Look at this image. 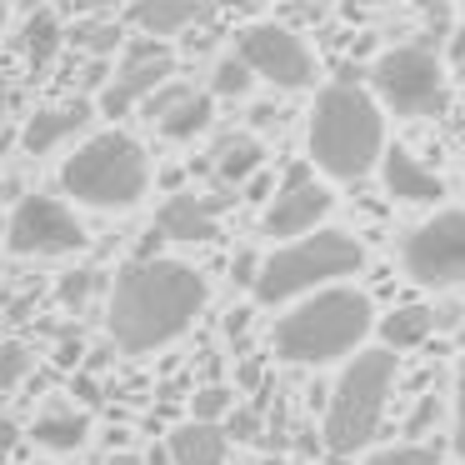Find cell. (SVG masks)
I'll use <instances>...</instances> for the list:
<instances>
[{"instance_id": "1", "label": "cell", "mask_w": 465, "mask_h": 465, "mask_svg": "<svg viewBox=\"0 0 465 465\" xmlns=\"http://www.w3.org/2000/svg\"><path fill=\"white\" fill-rule=\"evenodd\" d=\"M205 275L185 261H161V255H141V261L121 265L111 281V305H105V331H111L115 351L125 355H151L161 345L181 341L205 311Z\"/></svg>"}, {"instance_id": "2", "label": "cell", "mask_w": 465, "mask_h": 465, "mask_svg": "<svg viewBox=\"0 0 465 465\" xmlns=\"http://www.w3.org/2000/svg\"><path fill=\"white\" fill-rule=\"evenodd\" d=\"M305 145H311V165L331 181L371 175L385 151V115L375 105V95H365L355 81L325 85L311 105Z\"/></svg>"}, {"instance_id": "3", "label": "cell", "mask_w": 465, "mask_h": 465, "mask_svg": "<svg viewBox=\"0 0 465 465\" xmlns=\"http://www.w3.org/2000/svg\"><path fill=\"white\" fill-rule=\"evenodd\" d=\"M375 325V305L355 285H321L301 305L275 321V355L291 365H331L341 355H355Z\"/></svg>"}, {"instance_id": "4", "label": "cell", "mask_w": 465, "mask_h": 465, "mask_svg": "<svg viewBox=\"0 0 465 465\" xmlns=\"http://www.w3.org/2000/svg\"><path fill=\"white\" fill-rule=\"evenodd\" d=\"M61 191L91 211H131L151 191V155L135 135L101 131L61 165Z\"/></svg>"}, {"instance_id": "5", "label": "cell", "mask_w": 465, "mask_h": 465, "mask_svg": "<svg viewBox=\"0 0 465 465\" xmlns=\"http://www.w3.org/2000/svg\"><path fill=\"white\" fill-rule=\"evenodd\" d=\"M365 265V251L355 235L345 231H305V235H291L281 251H271L255 271L251 291L261 305H285L295 295H311L321 285H335L345 275H355Z\"/></svg>"}, {"instance_id": "6", "label": "cell", "mask_w": 465, "mask_h": 465, "mask_svg": "<svg viewBox=\"0 0 465 465\" xmlns=\"http://www.w3.org/2000/svg\"><path fill=\"white\" fill-rule=\"evenodd\" d=\"M395 391V351L381 345V351H355L351 365L341 371L331 391V405H325V450L331 455H355L375 440L381 430L385 401Z\"/></svg>"}, {"instance_id": "7", "label": "cell", "mask_w": 465, "mask_h": 465, "mask_svg": "<svg viewBox=\"0 0 465 465\" xmlns=\"http://www.w3.org/2000/svg\"><path fill=\"white\" fill-rule=\"evenodd\" d=\"M375 95L395 115H440L445 111V65L430 45H395L371 71Z\"/></svg>"}, {"instance_id": "8", "label": "cell", "mask_w": 465, "mask_h": 465, "mask_svg": "<svg viewBox=\"0 0 465 465\" xmlns=\"http://www.w3.org/2000/svg\"><path fill=\"white\" fill-rule=\"evenodd\" d=\"M401 265L415 285H430V291L460 285L465 281V211L460 205L415 225L401 245Z\"/></svg>"}, {"instance_id": "9", "label": "cell", "mask_w": 465, "mask_h": 465, "mask_svg": "<svg viewBox=\"0 0 465 465\" xmlns=\"http://www.w3.org/2000/svg\"><path fill=\"white\" fill-rule=\"evenodd\" d=\"M5 245H11V255H35V261L41 255H75L85 251V225L55 195H25L11 211Z\"/></svg>"}, {"instance_id": "10", "label": "cell", "mask_w": 465, "mask_h": 465, "mask_svg": "<svg viewBox=\"0 0 465 465\" xmlns=\"http://www.w3.org/2000/svg\"><path fill=\"white\" fill-rule=\"evenodd\" d=\"M235 55L255 71V81H271L275 91H305V85H315L311 45L295 31H285V25H271V21L245 25L235 35Z\"/></svg>"}, {"instance_id": "11", "label": "cell", "mask_w": 465, "mask_h": 465, "mask_svg": "<svg viewBox=\"0 0 465 465\" xmlns=\"http://www.w3.org/2000/svg\"><path fill=\"white\" fill-rule=\"evenodd\" d=\"M335 195L325 191L321 181L311 175V165H291L281 181V191L265 201V215H261V231L275 235V241H291V235H305L331 215Z\"/></svg>"}, {"instance_id": "12", "label": "cell", "mask_w": 465, "mask_h": 465, "mask_svg": "<svg viewBox=\"0 0 465 465\" xmlns=\"http://www.w3.org/2000/svg\"><path fill=\"white\" fill-rule=\"evenodd\" d=\"M171 75H175V61H171V51H165L155 35L131 41V45L121 51V61H115V81L105 85L101 111L111 115V121H121V115L135 111V101H141L145 91H155V85L171 81Z\"/></svg>"}, {"instance_id": "13", "label": "cell", "mask_w": 465, "mask_h": 465, "mask_svg": "<svg viewBox=\"0 0 465 465\" xmlns=\"http://www.w3.org/2000/svg\"><path fill=\"white\" fill-rule=\"evenodd\" d=\"M91 121H95V105L85 101V95H71V101H55V105H45V111H35L21 131V145H25V155H51L55 145H65L71 135L91 131Z\"/></svg>"}, {"instance_id": "14", "label": "cell", "mask_w": 465, "mask_h": 465, "mask_svg": "<svg viewBox=\"0 0 465 465\" xmlns=\"http://www.w3.org/2000/svg\"><path fill=\"white\" fill-rule=\"evenodd\" d=\"M381 181H385V191L395 195V201H405V205H435L445 195V181L430 171L425 161H415L405 145H391V151H381Z\"/></svg>"}, {"instance_id": "15", "label": "cell", "mask_w": 465, "mask_h": 465, "mask_svg": "<svg viewBox=\"0 0 465 465\" xmlns=\"http://www.w3.org/2000/svg\"><path fill=\"white\" fill-rule=\"evenodd\" d=\"M215 211H221V205L201 201V195H171V201H161V211H155V235H161V241H181V245H205V241L221 235Z\"/></svg>"}, {"instance_id": "16", "label": "cell", "mask_w": 465, "mask_h": 465, "mask_svg": "<svg viewBox=\"0 0 465 465\" xmlns=\"http://www.w3.org/2000/svg\"><path fill=\"white\" fill-rule=\"evenodd\" d=\"M131 21L141 35H155V41H171V35H185L191 25L205 21L201 0H135Z\"/></svg>"}, {"instance_id": "17", "label": "cell", "mask_w": 465, "mask_h": 465, "mask_svg": "<svg viewBox=\"0 0 465 465\" xmlns=\"http://www.w3.org/2000/svg\"><path fill=\"white\" fill-rule=\"evenodd\" d=\"M165 450H171L175 465H225L231 435L221 430V420H191V425H175Z\"/></svg>"}, {"instance_id": "18", "label": "cell", "mask_w": 465, "mask_h": 465, "mask_svg": "<svg viewBox=\"0 0 465 465\" xmlns=\"http://www.w3.org/2000/svg\"><path fill=\"white\" fill-rule=\"evenodd\" d=\"M85 435H91V415L85 411H45L41 420L31 425V440L41 445V450H55V455L81 450Z\"/></svg>"}, {"instance_id": "19", "label": "cell", "mask_w": 465, "mask_h": 465, "mask_svg": "<svg viewBox=\"0 0 465 465\" xmlns=\"http://www.w3.org/2000/svg\"><path fill=\"white\" fill-rule=\"evenodd\" d=\"M211 115H215V101L211 95H201V91H185L181 101L171 105V111L161 115V135L171 145H185V141H195V135H205V125H211Z\"/></svg>"}, {"instance_id": "20", "label": "cell", "mask_w": 465, "mask_h": 465, "mask_svg": "<svg viewBox=\"0 0 465 465\" xmlns=\"http://www.w3.org/2000/svg\"><path fill=\"white\" fill-rule=\"evenodd\" d=\"M265 165V145L255 141V135H225L221 145H215V175L231 185H241L245 175H255Z\"/></svg>"}, {"instance_id": "21", "label": "cell", "mask_w": 465, "mask_h": 465, "mask_svg": "<svg viewBox=\"0 0 465 465\" xmlns=\"http://www.w3.org/2000/svg\"><path fill=\"white\" fill-rule=\"evenodd\" d=\"M430 331H435V311H430V305H401V311H391L381 321V341L391 345V351H415Z\"/></svg>"}, {"instance_id": "22", "label": "cell", "mask_w": 465, "mask_h": 465, "mask_svg": "<svg viewBox=\"0 0 465 465\" xmlns=\"http://www.w3.org/2000/svg\"><path fill=\"white\" fill-rule=\"evenodd\" d=\"M255 91V71L241 61V55H221L215 61V71H211V95H225V101H241V95H251Z\"/></svg>"}, {"instance_id": "23", "label": "cell", "mask_w": 465, "mask_h": 465, "mask_svg": "<svg viewBox=\"0 0 465 465\" xmlns=\"http://www.w3.org/2000/svg\"><path fill=\"white\" fill-rule=\"evenodd\" d=\"M71 41L81 45V51L111 55V51H121V45H125V31H121V25H111V21H85V25H75V31H71Z\"/></svg>"}, {"instance_id": "24", "label": "cell", "mask_w": 465, "mask_h": 465, "mask_svg": "<svg viewBox=\"0 0 465 465\" xmlns=\"http://www.w3.org/2000/svg\"><path fill=\"white\" fill-rule=\"evenodd\" d=\"M231 405H235L231 385H201V391L191 395V415H195V420H225Z\"/></svg>"}, {"instance_id": "25", "label": "cell", "mask_w": 465, "mask_h": 465, "mask_svg": "<svg viewBox=\"0 0 465 465\" xmlns=\"http://www.w3.org/2000/svg\"><path fill=\"white\" fill-rule=\"evenodd\" d=\"M25 375H31V351L21 341H5L0 345V391H15Z\"/></svg>"}, {"instance_id": "26", "label": "cell", "mask_w": 465, "mask_h": 465, "mask_svg": "<svg viewBox=\"0 0 465 465\" xmlns=\"http://www.w3.org/2000/svg\"><path fill=\"white\" fill-rule=\"evenodd\" d=\"M185 91H191V85H185V81H175V75H171V81H161L155 91H145V95H141V115H145V121H161V115L171 111V105L181 101Z\"/></svg>"}, {"instance_id": "27", "label": "cell", "mask_w": 465, "mask_h": 465, "mask_svg": "<svg viewBox=\"0 0 465 465\" xmlns=\"http://www.w3.org/2000/svg\"><path fill=\"white\" fill-rule=\"evenodd\" d=\"M95 291H101V271H71V275L61 281V291H55V295H61V305L81 311V305L91 301Z\"/></svg>"}, {"instance_id": "28", "label": "cell", "mask_w": 465, "mask_h": 465, "mask_svg": "<svg viewBox=\"0 0 465 465\" xmlns=\"http://www.w3.org/2000/svg\"><path fill=\"white\" fill-rule=\"evenodd\" d=\"M261 411L255 405H231L225 411V420H221V430L231 435V440H261Z\"/></svg>"}, {"instance_id": "29", "label": "cell", "mask_w": 465, "mask_h": 465, "mask_svg": "<svg viewBox=\"0 0 465 465\" xmlns=\"http://www.w3.org/2000/svg\"><path fill=\"white\" fill-rule=\"evenodd\" d=\"M365 465H440V450H430V445H391V450L371 455Z\"/></svg>"}, {"instance_id": "30", "label": "cell", "mask_w": 465, "mask_h": 465, "mask_svg": "<svg viewBox=\"0 0 465 465\" xmlns=\"http://www.w3.org/2000/svg\"><path fill=\"white\" fill-rule=\"evenodd\" d=\"M55 41H61V31H55V21H35L31 25V55L35 61H51V51H55Z\"/></svg>"}, {"instance_id": "31", "label": "cell", "mask_w": 465, "mask_h": 465, "mask_svg": "<svg viewBox=\"0 0 465 465\" xmlns=\"http://www.w3.org/2000/svg\"><path fill=\"white\" fill-rule=\"evenodd\" d=\"M455 455L465 460V361L455 371Z\"/></svg>"}, {"instance_id": "32", "label": "cell", "mask_w": 465, "mask_h": 465, "mask_svg": "<svg viewBox=\"0 0 465 465\" xmlns=\"http://www.w3.org/2000/svg\"><path fill=\"white\" fill-rule=\"evenodd\" d=\"M255 271H261L255 251H235V261H231V281H235V285H251V281H255Z\"/></svg>"}, {"instance_id": "33", "label": "cell", "mask_w": 465, "mask_h": 465, "mask_svg": "<svg viewBox=\"0 0 465 465\" xmlns=\"http://www.w3.org/2000/svg\"><path fill=\"white\" fill-rule=\"evenodd\" d=\"M430 420H435V395H425V401L415 405V415H411V435H420Z\"/></svg>"}, {"instance_id": "34", "label": "cell", "mask_w": 465, "mask_h": 465, "mask_svg": "<svg viewBox=\"0 0 465 465\" xmlns=\"http://www.w3.org/2000/svg\"><path fill=\"white\" fill-rule=\"evenodd\" d=\"M245 195H251V201H271V175L265 171L245 175Z\"/></svg>"}, {"instance_id": "35", "label": "cell", "mask_w": 465, "mask_h": 465, "mask_svg": "<svg viewBox=\"0 0 465 465\" xmlns=\"http://www.w3.org/2000/svg\"><path fill=\"white\" fill-rule=\"evenodd\" d=\"M245 325H251V311H245V305L225 315V331H231V335H245Z\"/></svg>"}, {"instance_id": "36", "label": "cell", "mask_w": 465, "mask_h": 465, "mask_svg": "<svg viewBox=\"0 0 465 465\" xmlns=\"http://www.w3.org/2000/svg\"><path fill=\"white\" fill-rule=\"evenodd\" d=\"M55 361H61V365H75V361H81V341H65V345H61V355H55Z\"/></svg>"}, {"instance_id": "37", "label": "cell", "mask_w": 465, "mask_h": 465, "mask_svg": "<svg viewBox=\"0 0 465 465\" xmlns=\"http://www.w3.org/2000/svg\"><path fill=\"white\" fill-rule=\"evenodd\" d=\"M75 391H81V401H101V385H95V381H85V375L75 381Z\"/></svg>"}, {"instance_id": "38", "label": "cell", "mask_w": 465, "mask_h": 465, "mask_svg": "<svg viewBox=\"0 0 465 465\" xmlns=\"http://www.w3.org/2000/svg\"><path fill=\"white\" fill-rule=\"evenodd\" d=\"M5 445H15V425L0 415V450H5Z\"/></svg>"}, {"instance_id": "39", "label": "cell", "mask_w": 465, "mask_h": 465, "mask_svg": "<svg viewBox=\"0 0 465 465\" xmlns=\"http://www.w3.org/2000/svg\"><path fill=\"white\" fill-rule=\"evenodd\" d=\"M145 465H175V460H171V450L161 445V450H151V455H145Z\"/></svg>"}, {"instance_id": "40", "label": "cell", "mask_w": 465, "mask_h": 465, "mask_svg": "<svg viewBox=\"0 0 465 465\" xmlns=\"http://www.w3.org/2000/svg\"><path fill=\"white\" fill-rule=\"evenodd\" d=\"M5 25H11V0H0V35H5Z\"/></svg>"}, {"instance_id": "41", "label": "cell", "mask_w": 465, "mask_h": 465, "mask_svg": "<svg viewBox=\"0 0 465 465\" xmlns=\"http://www.w3.org/2000/svg\"><path fill=\"white\" fill-rule=\"evenodd\" d=\"M261 465H285V460H281V455H265V460H261Z\"/></svg>"}, {"instance_id": "42", "label": "cell", "mask_w": 465, "mask_h": 465, "mask_svg": "<svg viewBox=\"0 0 465 465\" xmlns=\"http://www.w3.org/2000/svg\"><path fill=\"white\" fill-rule=\"evenodd\" d=\"M361 5H371V0H361Z\"/></svg>"}, {"instance_id": "43", "label": "cell", "mask_w": 465, "mask_h": 465, "mask_svg": "<svg viewBox=\"0 0 465 465\" xmlns=\"http://www.w3.org/2000/svg\"><path fill=\"white\" fill-rule=\"evenodd\" d=\"M460 11H465V0H460Z\"/></svg>"}]
</instances>
